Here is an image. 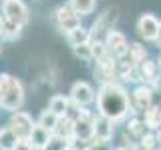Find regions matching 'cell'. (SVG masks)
<instances>
[{
	"label": "cell",
	"mask_w": 161,
	"mask_h": 150,
	"mask_svg": "<svg viewBox=\"0 0 161 150\" xmlns=\"http://www.w3.org/2000/svg\"><path fill=\"white\" fill-rule=\"evenodd\" d=\"M22 28H24V26H20V24H16V22H10V20L4 18L2 38H6V40H14V38H18V36H20V32H22Z\"/></svg>",
	"instance_id": "cell-24"
},
{
	"label": "cell",
	"mask_w": 161,
	"mask_h": 150,
	"mask_svg": "<svg viewBox=\"0 0 161 150\" xmlns=\"http://www.w3.org/2000/svg\"><path fill=\"white\" fill-rule=\"evenodd\" d=\"M115 134V122L107 116H95V138H99L101 142H109L113 140Z\"/></svg>",
	"instance_id": "cell-12"
},
{
	"label": "cell",
	"mask_w": 161,
	"mask_h": 150,
	"mask_svg": "<svg viewBox=\"0 0 161 150\" xmlns=\"http://www.w3.org/2000/svg\"><path fill=\"white\" fill-rule=\"evenodd\" d=\"M50 138H53V132H50V130H47L44 126H40V124H34L32 132H30V136H28L30 144H32V148H36V150L48 148Z\"/></svg>",
	"instance_id": "cell-14"
},
{
	"label": "cell",
	"mask_w": 161,
	"mask_h": 150,
	"mask_svg": "<svg viewBox=\"0 0 161 150\" xmlns=\"http://www.w3.org/2000/svg\"><path fill=\"white\" fill-rule=\"evenodd\" d=\"M54 24L63 34H69L70 30L80 26V14L70 4H63L54 10Z\"/></svg>",
	"instance_id": "cell-5"
},
{
	"label": "cell",
	"mask_w": 161,
	"mask_h": 150,
	"mask_svg": "<svg viewBox=\"0 0 161 150\" xmlns=\"http://www.w3.org/2000/svg\"><path fill=\"white\" fill-rule=\"evenodd\" d=\"M73 52L75 56L85 60V62H89V60H93V50H91V40L89 42H80V44H75L73 46Z\"/></svg>",
	"instance_id": "cell-25"
},
{
	"label": "cell",
	"mask_w": 161,
	"mask_h": 150,
	"mask_svg": "<svg viewBox=\"0 0 161 150\" xmlns=\"http://www.w3.org/2000/svg\"><path fill=\"white\" fill-rule=\"evenodd\" d=\"M155 82H157V86L161 88V76H157V80H155Z\"/></svg>",
	"instance_id": "cell-29"
},
{
	"label": "cell",
	"mask_w": 161,
	"mask_h": 150,
	"mask_svg": "<svg viewBox=\"0 0 161 150\" xmlns=\"http://www.w3.org/2000/svg\"><path fill=\"white\" fill-rule=\"evenodd\" d=\"M153 102V88L149 84H139L133 92L129 94V110L131 114H143Z\"/></svg>",
	"instance_id": "cell-6"
},
{
	"label": "cell",
	"mask_w": 161,
	"mask_h": 150,
	"mask_svg": "<svg viewBox=\"0 0 161 150\" xmlns=\"http://www.w3.org/2000/svg\"><path fill=\"white\" fill-rule=\"evenodd\" d=\"M73 120H75V138L91 142V138L95 136V114L89 112L87 106H85L77 110Z\"/></svg>",
	"instance_id": "cell-3"
},
{
	"label": "cell",
	"mask_w": 161,
	"mask_h": 150,
	"mask_svg": "<svg viewBox=\"0 0 161 150\" xmlns=\"http://www.w3.org/2000/svg\"><path fill=\"white\" fill-rule=\"evenodd\" d=\"M97 62V66H95V74L101 78V82H111V80H115L117 76V64H119V58H115L113 54H105V56H101L95 60Z\"/></svg>",
	"instance_id": "cell-10"
},
{
	"label": "cell",
	"mask_w": 161,
	"mask_h": 150,
	"mask_svg": "<svg viewBox=\"0 0 161 150\" xmlns=\"http://www.w3.org/2000/svg\"><path fill=\"white\" fill-rule=\"evenodd\" d=\"M16 134L10 126H4L0 130V148H16Z\"/></svg>",
	"instance_id": "cell-23"
},
{
	"label": "cell",
	"mask_w": 161,
	"mask_h": 150,
	"mask_svg": "<svg viewBox=\"0 0 161 150\" xmlns=\"http://www.w3.org/2000/svg\"><path fill=\"white\" fill-rule=\"evenodd\" d=\"M143 124L147 130H159L161 128V106L159 104H151L143 112Z\"/></svg>",
	"instance_id": "cell-16"
},
{
	"label": "cell",
	"mask_w": 161,
	"mask_h": 150,
	"mask_svg": "<svg viewBox=\"0 0 161 150\" xmlns=\"http://www.w3.org/2000/svg\"><path fill=\"white\" fill-rule=\"evenodd\" d=\"M53 134L69 142V140L75 136V120H73V116H69V114H64V116H58L57 126H54Z\"/></svg>",
	"instance_id": "cell-15"
},
{
	"label": "cell",
	"mask_w": 161,
	"mask_h": 150,
	"mask_svg": "<svg viewBox=\"0 0 161 150\" xmlns=\"http://www.w3.org/2000/svg\"><path fill=\"white\" fill-rule=\"evenodd\" d=\"M22 104H24V88L20 80L2 72L0 74V108L14 112Z\"/></svg>",
	"instance_id": "cell-2"
},
{
	"label": "cell",
	"mask_w": 161,
	"mask_h": 150,
	"mask_svg": "<svg viewBox=\"0 0 161 150\" xmlns=\"http://www.w3.org/2000/svg\"><path fill=\"white\" fill-rule=\"evenodd\" d=\"M123 58L127 60L129 64H133V66H139V64L147 58V50H145V46H141L139 42H133V44H129L127 54H125Z\"/></svg>",
	"instance_id": "cell-18"
},
{
	"label": "cell",
	"mask_w": 161,
	"mask_h": 150,
	"mask_svg": "<svg viewBox=\"0 0 161 150\" xmlns=\"http://www.w3.org/2000/svg\"><path fill=\"white\" fill-rule=\"evenodd\" d=\"M137 142H139V148H147V150H151V148L157 146V136H155L153 130H149V132H143V134H141Z\"/></svg>",
	"instance_id": "cell-26"
},
{
	"label": "cell",
	"mask_w": 161,
	"mask_h": 150,
	"mask_svg": "<svg viewBox=\"0 0 161 150\" xmlns=\"http://www.w3.org/2000/svg\"><path fill=\"white\" fill-rule=\"evenodd\" d=\"M2 26H4V16H0V36H2Z\"/></svg>",
	"instance_id": "cell-28"
},
{
	"label": "cell",
	"mask_w": 161,
	"mask_h": 150,
	"mask_svg": "<svg viewBox=\"0 0 161 150\" xmlns=\"http://www.w3.org/2000/svg\"><path fill=\"white\" fill-rule=\"evenodd\" d=\"M0 10H2V16L6 20L16 22L20 26H26L28 20H30L28 8L22 0H2V2H0Z\"/></svg>",
	"instance_id": "cell-4"
},
{
	"label": "cell",
	"mask_w": 161,
	"mask_h": 150,
	"mask_svg": "<svg viewBox=\"0 0 161 150\" xmlns=\"http://www.w3.org/2000/svg\"><path fill=\"white\" fill-rule=\"evenodd\" d=\"M95 100H97V112L101 116L111 118L115 124L125 120L127 114L131 112L129 110V92L119 82H115V80L101 84Z\"/></svg>",
	"instance_id": "cell-1"
},
{
	"label": "cell",
	"mask_w": 161,
	"mask_h": 150,
	"mask_svg": "<svg viewBox=\"0 0 161 150\" xmlns=\"http://www.w3.org/2000/svg\"><path fill=\"white\" fill-rule=\"evenodd\" d=\"M69 98H70V102H73L75 106L85 108V106H89V104L95 102L97 94H95V88L91 86L89 82H85V80H79V82H75L73 86H70Z\"/></svg>",
	"instance_id": "cell-7"
},
{
	"label": "cell",
	"mask_w": 161,
	"mask_h": 150,
	"mask_svg": "<svg viewBox=\"0 0 161 150\" xmlns=\"http://www.w3.org/2000/svg\"><path fill=\"white\" fill-rule=\"evenodd\" d=\"M57 120H58V116L53 112V110H42L40 112V116H38V120H36V124H40V126H44L47 130H50L53 132L54 130V126H57Z\"/></svg>",
	"instance_id": "cell-22"
},
{
	"label": "cell",
	"mask_w": 161,
	"mask_h": 150,
	"mask_svg": "<svg viewBox=\"0 0 161 150\" xmlns=\"http://www.w3.org/2000/svg\"><path fill=\"white\" fill-rule=\"evenodd\" d=\"M159 26H161V22L153 16V14H149V12L141 14L139 20H137V32H139V36L145 38V40H151V42L155 40V36H157Z\"/></svg>",
	"instance_id": "cell-11"
},
{
	"label": "cell",
	"mask_w": 161,
	"mask_h": 150,
	"mask_svg": "<svg viewBox=\"0 0 161 150\" xmlns=\"http://www.w3.org/2000/svg\"><path fill=\"white\" fill-rule=\"evenodd\" d=\"M157 64H159V70H161V56H159V60H157Z\"/></svg>",
	"instance_id": "cell-30"
},
{
	"label": "cell",
	"mask_w": 161,
	"mask_h": 150,
	"mask_svg": "<svg viewBox=\"0 0 161 150\" xmlns=\"http://www.w3.org/2000/svg\"><path fill=\"white\" fill-rule=\"evenodd\" d=\"M137 74H139V80H143L145 84H153L159 76V64L157 60H149L145 58L143 62L137 66Z\"/></svg>",
	"instance_id": "cell-13"
},
{
	"label": "cell",
	"mask_w": 161,
	"mask_h": 150,
	"mask_svg": "<svg viewBox=\"0 0 161 150\" xmlns=\"http://www.w3.org/2000/svg\"><path fill=\"white\" fill-rule=\"evenodd\" d=\"M105 46H107V52L113 54L115 58H123L125 54H127V48H129V42L127 38H125L123 32H119V30L115 28H109L107 32H105Z\"/></svg>",
	"instance_id": "cell-8"
},
{
	"label": "cell",
	"mask_w": 161,
	"mask_h": 150,
	"mask_svg": "<svg viewBox=\"0 0 161 150\" xmlns=\"http://www.w3.org/2000/svg\"><path fill=\"white\" fill-rule=\"evenodd\" d=\"M34 124H36V122L30 118V114L18 108V110L12 112L8 126L12 128V132L16 134V138H28L30 132H32V128H34Z\"/></svg>",
	"instance_id": "cell-9"
},
{
	"label": "cell",
	"mask_w": 161,
	"mask_h": 150,
	"mask_svg": "<svg viewBox=\"0 0 161 150\" xmlns=\"http://www.w3.org/2000/svg\"><path fill=\"white\" fill-rule=\"evenodd\" d=\"M70 108V98L64 96V94H54L53 98L48 100V110H53L57 116H64Z\"/></svg>",
	"instance_id": "cell-19"
},
{
	"label": "cell",
	"mask_w": 161,
	"mask_h": 150,
	"mask_svg": "<svg viewBox=\"0 0 161 150\" xmlns=\"http://www.w3.org/2000/svg\"><path fill=\"white\" fill-rule=\"evenodd\" d=\"M153 42H155V44H157V46L161 48V26H159V30H157V36H155Z\"/></svg>",
	"instance_id": "cell-27"
},
{
	"label": "cell",
	"mask_w": 161,
	"mask_h": 150,
	"mask_svg": "<svg viewBox=\"0 0 161 150\" xmlns=\"http://www.w3.org/2000/svg\"><path fill=\"white\" fill-rule=\"evenodd\" d=\"M69 38V44L70 46H75V44H80V42H89L91 40V30H87L80 24V26H77L75 30H70V32L67 34Z\"/></svg>",
	"instance_id": "cell-20"
},
{
	"label": "cell",
	"mask_w": 161,
	"mask_h": 150,
	"mask_svg": "<svg viewBox=\"0 0 161 150\" xmlns=\"http://www.w3.org/2000/svg\"><path fill=\"white\" fill-rule=\"evenodd\" d=\"M145 124H143V118H139L137 114H133V118L127 122V126H125V138L127 140H133V142H137L139 136L145 132Z\"/></svg>",
	"instance_id": "cell-17"
},
{
	"label": "cell",
	"mask_w": 161,
	"mask_h": 150,
	"mask_svg": "<svg viewBox=\"0 0 161 150\" xmlns=\"http://www.w3.org/2000/svg\"><path fill=\"white\" fill-rule=\"evenodd\" d=\"M70 6H73L80 16H89V14L95 12L97 8V0H70Z\"/></svg>",
	"instance_id": "cell-21"
}]
</instances>
